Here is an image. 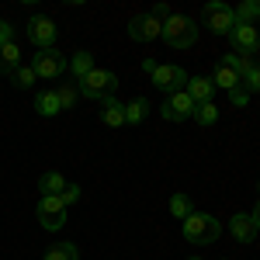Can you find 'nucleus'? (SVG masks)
<instances>
[{
  "label": "nucleus",
  "instance_id": "obj_25",
  "mask_svg": "<svg viewBox=\"0 0 260 260\" xmlns=\"http://www.w3.org/2000/svg\"><path fill=\"white\" fill-rule=\"evenodd\" d=\"M170 215L180 219V222L191 215V201H187V194H174V198H170Z\"/></svg>",
  "mask_w": 260,
  "mask_h": 260
},
{
  "label": "nucleus",
  "instance_id": "obj_28",
  "mask_svg": "<svg viewBox=\"0 0 260 260\" xmlns=\"http://www.w3.org/2000/svg\"><path fill=\"white\" fill-rule=\"evenodd\" d=\"M80 194H83V191L77 187V184H66V191L59 194V201H62V205H77V201H80Z\"/></svg>",
  "mask_w": 260,
  "mask_h": 260
},
{
  "label": "nucleus",
  "instance_id": "obj_17",
  "mask_svg": "<svg viewBox=\"0 0 260 260\" xmlns=\"http://www.w3.org/2000/svg\"><path fill=\"white\" fill-rule=\"evenodd\" d=\"M39 191H42V198H59L62 191H66V177L62 174H42Z\"/></svg>",
  "mask_w": 260,
  "mask_h": 260
},
{
  "label": "nucleus",
  "instance_id": "obj_34",
  "mask_svg": "<svg viewBox=\"0 0 260 260\" xmlns=\"http://www.w3.org/2000/svg\"><path fill=\"white\" fill-rule=\"evenodd\" d=\"M257 70H260V62H257Z\"/></svg>",
  "mask_w": 260,
  "mask_h": 260
},
{
  "label": "nucleus",
  "instance_id": "obj_26",
  "mask_svg": "<svg viewBox=\"0 0 260 260\" xmlns=\"http://www.w3.org/2000/svg\"><path fill=\"white\" fill-rule=\"evenodd\" d=\"M233 14H236V21H246V24H253V21H257V0H243V4L236 7V11H233Z\"/></svg>",
  "mask_w": 260,
  "mask_h": 260
},
{
  "label": "nucleus",
  "instance_id": "obj_23",
  "mask_svg": "<svg viewBox=\"0 0 260 260\" xmlns=\"http://www.w3.org/2000/svg\"><path fill=\"white\" fill-rule=\"evenodd\" d=\"M45 260H77V246L73 243H56L45 250Z\"/></svg>",
  "mask_w": 260,
  "mask_h": 260
},
{
  "label": "nucleus",
  "instance_id": "obj_5",
  "mask_svg": "<svg viewBox=\"0 0 260 260\" xmlns=\"http://www.w3.org/2000/svg\"><path fill=\"white\" fill-rule=\"evenodd\" d=\"M66 66H70V62L62 59V52H56V49H39L35 59H31V70H35V77H42V80H56V77H62Z\"/></svg>",
  "mask_w": 260,
  "mask_h": 260
},
{
  "label": "nucleus",
  "instance_id": "obj_21",
  "mask_svg": "<svg viewBox=\"0 0 260 260\" xmlns=\"http://www.w3.org/2000/svg\"><path fill=\"white\" fill-rule=\"evenodd\" d=\"M222 66H229V70H233L240 80L246 77V73H250V70H253V62L246 59V56H240V52H229V56H222Z\"/></svg>",
  "mask_w": 260,
  "mask_h": 260
},
{
  "label": "nucleus",
  "instance_id": "obj_32",
  "mask_svg": "<svg viewBox=\"0 0 260 260\" xmlns=\"http://www.w3.org/2000/svg\"><path fill=\"white\" fill-rule=\"evenodd\" d=\"M253 225H257V233H260V201H257V208H253Z\"/></svg>",
  "mask_w": 260,
  "mask_h": 260
},
{
  "label": "nucleus",
  "instance_id": "obj_9",
  "mask_svg": "<svg viewBox=\"0 0 260 260\" xmlns=\"http://www.w3.org/2000/svg\"><path fill=\"white\" fill-rule=\"evenodd\" d=\"M160 115L167 121H187L191 115H194V101L187 98L184 90H177V94H167V101H163Z\"/></svg>",
  "mask_w": 260,
  "mask_h": 260
},
{
  "label": "nucleus",
  "instance_id": "obj_22",
  "mask_svg": "<svg viewBox=\"0 0 260 260\" xmlns=\"http://www.w3.org/2000/svg\"><path fill=\"white\" fill-rule=\"evenodd\" d=\"M212 83H215V87H222V90H233V87H240V77H236V73H233V70H229V66H215V77H212Z\"/></svg>",
  "mask_w": 260,
  "mask_h": 260
},
{
  "label": "nucleus",
  "instance_id": "obj_29",
  "mask_svg": "<svg viewBox=\"0 0 260 260\" xmlns=\"http://www.w3.org/2000/svg\"><path fill=\"white\" fill-rule=\"evenodd\" d=\"M243 87H246V90H253V94L260 90V70H257V62H253V70L243 77Z\"/></svg>",
  "mask_w": 260,
  "mask_h": 260
},
{
  "label": "nucleus",
  "instance_id": "obj_27",
  "mask_svg": "<svg viewBox=\"0 0 260 260\" xmlns=\"http://www.w3.org/2000/svg\"><path fill=\"white\" fill-rule=\"evenodd\" d=\"M11 80H14V87H31V83L39 80V77H35V70H31V66H18Z\"/></svg>",
  "mask_w": 260,
  "mask_h": 260
},
{
  "label": "nucleus",
  "instance_id": "obj_36",
  "mask_svg": "<svg viewBox=\"0 0 260 260\" xmlns=\"http://www.w3.org/2000/svg\"><path fill=\"white\" fill-rule=\"evenodd\" d=\"M222 260H225V257H222Z\"/></svg>",
  "mask_w": 260,
  "mask_h": 260
},
{
  "label": "nucleus",
  "instance_id": "obj_30",
  "mask_svg": "<svg viewBox=\"0 0 260 260\" xmlns=\"http://www.w3.org/2000/svg\"><path fill=\"white\" fill-rule=\"evenodd\" d=\"M229 101L240 108V104H246V101H250V90H246V87L240 83V87H233V90H229Z\"/></svg>",
  "mask_w": 260,
  "mask_h": 260
},
{
  "label": "nucleus",
  "instance_id": "obj_31",
  "mask_svg": "<svg viewBox=\"0 0 260 260\" xmlns=\"http://www.w3.org/2000/svg\"><path fill=\"white\" fill-rule=\"evenodd\" d=\"M7 42H14V24L11 21H0V45H7Z\"/></svg>",
  "mask_w": 260,
  "mask_h": 260
},
{
  "label": "nucleus",
  "instance_id": "obj_14",
  "mask_svg": "<svg viewBox=\"0 0 260 260\" xmlns=\"http://www.w3.org/2000/svg\"><path fill=\"white\" fill-rule=\"evenodd\" d=\"M21 66V49L18 42H7L0 45V77H14V70Z\"/></svg>",
  "mask_w": 260,
  "mask_h": 260
},
{
  "label": "nucleus",
  "instance_id": "obj_20",
  "mask_svg": "<svg viewBox=\"0 0 260 260\" xmlns=\"http://www.w3.org/2000/svg\"><path fill=\"white\" fill-rule=\"evenodd\" d=\"M191 118L198 121V125H215V121H219V108H215V101L194 104V115H191Z\"/></svg>",
  "mask_w": 260,
  "mask_h": 260
},
{
  "label": "nucleus",
  "instance_id": "obj_10",
  "mask_svg": "<svg viewBox=\"0 0 260 260\" xmlns=\"http://www.w3.org/2000/svg\"><path fill=\"white\" fill-rule=\"evenodd\" d=\"M160 21L153 18V14H136V18L128 21V39L132 42H153L160 39Z\"/></svg>",
  "mask_w": 260,
  "mask_h": 260
},
{
  "label": "nucleus",
  "instance_id": "obj_7",
  "mask_svg": "<svg viewBox=\"0 0 260 260\" xmlns=\"http://www.w3.org/2000/svg\"><path fill=\"white\" fill-rule=\"evenodd\" d=\"M149 77H153V87H160L163 94H177V90H184L187 80H191L180 66H156Z\"/></svg>",
  "mask_w": 260,
  "mask_h": 260
},
{
  "label": "nucleus",
  "instance_id": "obj_8",
  "mask_svg": "<svg viewBox=\"0 0 260 260\" xmlns=\"http://www.w3.org/2000/svg\"><path fill=\"white\" fill-rule=\"evenodd\" d=\"M35 215H39L42 229L56 233V229H62V225H66V205H62L59 198H42L39 208H35Z\"/></svg>",
  "mask_w": 260,
  "mask_h": 260
},
{
  "label": "nucleus",
  "instance_id": "obj_33",
  "mask_svg": "<svg viewBox=\"0 0 260 260\" xmlns=\"http://www.w3.org/2000/svg\"><path fill=\"white\" fill-rule=\"evenodd\" d=\"M187 260H201V257H187Z\"/></svg>",
  "mask_w": 260,
  "mask_h": 260
},
{
  "label": "nucleus",
  "instance_id": "obj_12",
  "mask_svg": "<svg viewBox=\"0 0 260 260\" xmlns=\"http://www.w3.org/2000/svg\"><path fill=\"white\" fill-rule=\"evenodd\" d=\"M229 233L236 236L240 243H253L257 240V225H253V215H246V212H236L233 219H229Z\"/></svg>",
  "mask_w": 260,
  "mask_h": 260
},
{
  "label": "nucleus",
  "instance_id": "obj_18",
  "mask_svg": "<svg viewBox=\"0 0 260 260\" xmlns=\"http://www.w3.org/2000/svg\"><path fill=\"white\" fill-rule=\"evenodd\" d=\"M146 115H149V101L146 98H136V101L125 104V121H128V125H139Z\"/></svg>",
  "mask_w": 260,
  "mask_h": 260
},
{
  "label": "nucleus",
  "instance_id": "obj_35",
  "mask_svg": "<svg viewBox=\"0 0 260 260\" xmlns=\"http://www.w3.org/2000/svg\"><path fill=\"white\" fill-rule=\"evenodd\" d=\"M257 35H260V28H257Z\"/></svg>",
  "mask_w": 260,
  "mask_h": 260
},
{
  "label": "nucleus",
  "instance_id": "obj_13",
  "mask_svg": "<svg viewBox=\"0 0 260 260\" xmlns=\"http://www.w3.org/2000/svg\"><path fill=\"white\" fill-rule=\"evenodd\" d=\"M184 94L194 101V104H205V101H212V98H215V83L208 80V77H194V80H187Z\"/></svg>",
  "mask_w": 260,
  "mask_h": 260
},
{
  "label": "nucleus",
  "instance_id": "obj_2",
  "mask_svg": "<svg viewBox=\"0 0 260 260\" xmlns=\"http://www.w3.org/2000/svg\"><path fill=\"white\" fill-rule=\"evenodd\" d=\"M160 39L167 45H174V49H191L194 39H198V28H194V21L184 18V14H170L160 28Z\"/></svg>",
  "mask_w": 260,
  "mask_h": 260
},
{
  "label": "nucleus",
  "instance_id": "obj_6",
  "mask_svg": "<svg viewBox=\"0 0 260 260\" xmlns=\"http://www.w3.org/2000/svg\"><path fill=\"white\" fill-rule=\"evenodd\" d=\"M229 42H233V52H240V56H253L257 52V45H260V35H257V28L253 24H246V21H236L233 24V31H229Z\"/></svg>",
  "mask_w": 260,
  "mask_h": 260
},
{
  "label": "nucleus",
  "instance_id": "obj_4",
  "mask_svg": "<svg viewBox=\"0 0 260 260\" xmlns=\"http://www.w3.org/2000/svg\"><path fill=\"white\" fill-rule=\"evenodd\" d=\"M201 18H205V28H212L215 35H229V31H233V24H236V14H233V7H229V4H222V0H212V4H205Z\"/></svg>",
  "mask_w": 260,
  "mask_h": 260
},
{
  "label": "nucleus",
  "instance_id": "obj_16",
  "mask_svg": "<svg viewBox=\"0 0 260 260\" xmlns=\"http://www.w3.org/2000/svg\"><path fill=\"white\" fill-rule=\"evenodd\" d=\"M101 121L104 125H111V128H118V125H125V104L115 98L104 101V111H101Z\"/></svg>",
  "mask_w": 260,
  "mask_h": 260
},
{
  "label": "nucleus",
  "instance_id": "obj_19",
  "mask_svg": "<svg viewBox=\"0 0 260 260\" xmlns=\"http://www.w3.org/2000/svg\"><path fill=\"white\" fill-rule=\"evenodd\" d=\"M70 70H73V77L80 83L87 73H94V56H90V52H77V56L70 59Z\"/></svg>",
  "mask_w": 260,
  "mask_h": 260
},
{
  "label": "nucleus",
  "instance_id": "obj_3",
  "mask_svg": "<svg viewBox=\"0 0 260 260\" xmlns=\"http://www.w3.org/2000/svg\"><path fill=\"white\" fill-rule=\"evenodd\" d=\"M115 90H118V77L111 70H94L80 80V94L87 101H108L115 98Z\"/></svg>",
  "mask_w": 260,
  "mask_h": 260
},
{
  "label": "nucleus",
  "instance_id": "obj_11",
  "mask_svg": "<svg viewBox=\"0 0 260 260\" xmlns=\"http://www.w3.org/2000/svg\"><path fill=\"white\" fill-rule=\"evenodd\" d=\"M28 39L35 42L39 49H52V42H56V24L49 18H42V14H35V18L28 21Z\"/></svg>",
  "mask_w": 260,
  "mask_h": 260
},
{
  "label": "nucleus",
  "instance_id": "obj_15",
  "mask_svg": "<svg viewBox=\"0 0 260 260\" xmlns=\"http://www.w3.org/2000/svg\"><path fill=\"white\" fill-rule=\"evenodd\" d=\"M35 111L39 115H45V118H56L62 111V104H59V98H56V90H42L39 98H35Z\"/></svg>",
  "mask_w": 260,
  "mask_h": 260
},
{
  "label": "nucleus",
  "instance_id": "obj_24",
  "mask_svg": "<svg viewBox=\"0 0 260 260\" xmlns=\"http://www.w3.org/2000/svg\"><path fill=\"white\" fill-rule=\"evenodd\" d=\"M56 98H59L62 108H73L77 98H80V87H73V83H59V87H56Z\"/></svg>",
  "mask_w": 260,
  "mask_h": 260
},
{
  "label": "nucleus",
  "instance_id": "obj_1",
  "mask_svg": "<svg viewBox=\"0 0 260 260\" xmlns=\"http://www.w3.org/2000/svg\"><path fill=\"white\" fill-rule=\"evenodd\" d=\"M184 236L194 246H212L222 236V222L215 215H208V212H191L184 219Z\"/></svg>",
  "mask_w": 260,
  "mask_h": 260
}]
</instances>
